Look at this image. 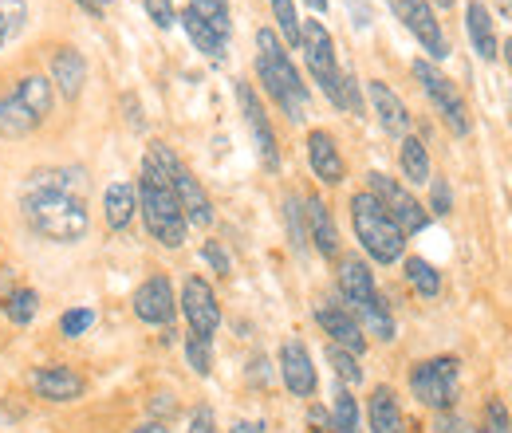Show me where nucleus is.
Returning <instances> with one entry per match:
<instances>
[{
	"label": "nucleus",
	"instance_id": "obj_1",
	"mask_svg": "<svg viewBox=\"0 0 512 433\" xmlns=\"http://www.w3.org/2000/svg\"><path fill=\"white\" fill-rule=\"evenodd\" d=\"M83 189H87V174L75 170V166H56V170H36L24 186V201H20V213H24V225L44 237V241H56V245H75L87 237V201H83Z\"/></svg>",
	"mask_w": 512,
	"mask_h": 433
},
{
	"label": "nucleus",
	"instance_id": "obj_2",
	"mask_svg": "<svg viewBox=\"0 0 512 433\" xmlns=\"http://www.w3.org/2000/svg\"><path fill=\"white\" fill-rule=\"evenodd\" d=\"M134 193H138V209H142V221H146L150 237L166 248L186 245L190 221H186V213H182V205L174 197V186H170V174H166V166L158 162L154 150L142 162V178H138Z\"/></svg>",
	"mask_w": 512,
	"mask_h": 433
},
{
	"label": "nucleus",
	"instance_id": "obj_3",
	"mask_svg": "<svg viewBox=\"0 0 512 433\" xmlns=\"http://www.w3.org/2000/svg\"><path fill=\"white\" fill-rule=\"evenodd\" d=\"M300 52H304V63H308L312 79L323 87V95H327L339 111L363 115L359 83H355L347 71H339V60H335V40H331V32L323 28V20H304V24H300Z\"/></svg>",
	"mask_w": 512,
	"mask_h": 433
},
{
	"label": "nucleus",
	"instance_id": "obj_4",
	"mask_svg": "<svg viewBox=\"0 0 512 433\" xmlns=\"http://www.w3.org/2000/svg\"><path fill=\"white\" fill-rule=\"evenodd\" d=\"M256 75H260L264 91L280 103V111L292 123H300L308 115V87H304L296 63L288 60V52H284V44H280V36L272 28L256 32Z\"/></svg>",
	"mask_w": 512,
	"mask_h": 433
},
{
	"label": "nucleus",
	"instance_id": "obj_5",
	"mask_svg": "<svg viewBox=\"0 0 512 433\" xmlns=\"http://www.w3.org/2000/svg\"><path fill=\"white\" fill-rule=\"evenodd\" d=\"M52 115L48 75H24L0 95V138H24Z\"/></svg>",
	"mask_w": 512,
	"mask_h": 433
},
{
	"label": "nucleus",
	"instance_id": "obj_6",
	"mask_svg": "<svg viewBox=\"0 0 512 433\" xmlns=\"http://www.w3.org/2000/svg\"><path fill=\"white\" fill-rule=\"evenodd\" d=\"M351 225H355V237H359L363 252H367L375 264H394V260H402V252H406V233L390 221V213H386L367 189L351 197Z\"/></svg>",
	"mask_w": 512,
	"mask_h": 433
},
{
	"label": "nucleus",
	"instance_id": "obj_7",
	"mask_svg": "<svg viewBox=\"0 0 512 433\" xmlns=\"http://www.w3.org/2000/svg\"><path fill=\"white\" fill-rule=\"evenodd\" d=\"M410 394H414L426 410L449 414V410L457 406V394H461V363H457L453 355L422 359V363L410 371Z\"/></svg>",
	"mask_w": 512,
	"mask_h": 433
},
{
	"label": "nucleus",
	"instance_id": "obj_8",
	"mask_svg": "<svg viewBox=\"0 0 512 433\" xmlns=\"http://www.w3.org/2000/svg\"><path fill=\"white\" fill-rule=\"evenodd\" d=\"M414 79L422 83L426 99L438 107V115L446 119L449 130H453L457 138H465V134H469V107H465L457 83H453L449 75H442L430 60H414Z\"/></svg>",
	"mask_w": 512,
	"mask_h": 433
},
{
	"label": "nucleus",
	"instance_id": "obj_9",
	"mask_svg": "<svg viewBox=\"0 0 512 433\" xmlns=\"http://www.w3.org/2000/svg\"><path fill=\"white\" fill-rule=\"evenodd\" d=\"M150 150H154V154H158V162L166 166V174H170V186H174V197H178V205H182L186 221H190V225H201V229H209V225H213V201L205 197L201 182H197L190 170L178 162V154H174L170 146L154 142Z\"/></svg>",
	"mask_w": 512,
	"mask_h": 433
},
{
	"label": "nucleus",
	"instance_id": "obj_10",
	"mask_svg": "<svg viewBox=\"0 0 512 433\" xmlns=\"http://www.w3.org/2000/svg\"><path fill=\"white\" fill-rule=\"evenodd\" d=\"M367 178H371L367 193L383 205L386 213H390V221H394L406 237H414V233H422V229L430 225V213L422 209V201H418L414 193H406V186H398V182L386 178V174H367Z\"/></svg>",
	"mask_w": 512,
	"mask_h": 433
},
{
	"label": "nucleus",
	"instance_id": "obj_11",
	"mask_svg": "<svg viewBox=\"0 0 512 433\" xmlns=\"http://www.w3.org/2000/svg\"><path fill=\"white\" fill-rule=\"evenodd\" d=\"M178 304H182V311H186L190 335H201V339L213 343V335H217V327H221V304H217L213 284L201 280V276H186V284H182V300H178Z\"/></svg>",
	"mask_w": 512,
	"mask_h": 433
},
{
	"label": "nucleus",
	"instance_id": "obj_12",
	"mask_svg": "<svg viewBox=\"0 0 512 433\" xmlns=\"http://www.w3.org/2000/svg\"><path fill=\"white\" fill-rule=\"evenodd\" d=\"M394 16L414 32V40L434 56V60H446L449 56V44H446V32L430 8V0H390Z\"/></svg>",
	"mask_w": 512,
	"mask_h": 433
},
{
	"label": "nucleus",
	"instance_id": "obj_13",
	"mask_svg": "<svg viewBox=\"0 0 512 433\" xmlns=\"http://www.w3.org/2000/svg\"><path fill=\"white\" fill-rule=\"evenodd\" d=\"M335 284H339V296L343 304L355 311V319L379 300V284H375V272L363 256H343L339 260V272H335Z\"/></svg>",
	"mask_w": 512,
	"mask_h": 433
},
{
	"label": "nucleus",
	"instance_id": "obj_14",
	"mask_svg": "<svg viewBox=\"0 0 512 433\" xmlns=\"http://www.w3.org/2000/svg\"><path fill=\"white\" fill-rule=\"evenodd\" d=\"M316 323L323 327V335L335 343V347H343V351H351L355 359L367 351V331H363V323L355 319V311L347 308V304H335V300H323L320 308H316Z\"/></svg>",
	"mask_w": 512,
	"mask_h": 433
},
{
	"label": "nucleus",
	"instance_id": "obj_15",
	"mask_svg": "<svg viewBox=\"0 0 512 433\" xmlns=\"http://www.w3.org/2000/svg\"><path fill=\"white\" fill-rule=\"evenodd\" d=\"M130 308H134V315H138L142 323H150V327H170V323H174V311H178L170 276L158 272V276L142 280L138 292H134V300H130Z\"/></svg>",
	"mask_w": 512,
	"mask_h": 433
},
{
	"label": "nucleus",
	"instance_id": "obj_16",
	"mask_svg": "<svg viewBox=\"0 0 512 433\" xmlns=\"http://www.w3.org/2000/svg\"><path fill=\"white\" fill-rule=\"evenodd\" d=\"M237 103H241V111H245V123L253 130L256 138V150H260V162L268 166V170H280V150H276V134H272V123H268V115H264V107H260V99H256V91L245 83V79H237Z\"/></svg>",
	"mask_w": 512,
	"mask_h": 433
},
{
	"label": "nucleus",
	"instance_id": "obj_17",
	"mask_svg": "<svg viewBox=\"0 0 512 433\" xmlns=\"http://www.w3.org/2000/svg\"><path fill=\"white\" fill-rule=\"evenodd\" d=\"M280 378L296 398H312L316 394L320 378H316V367H312V351L300 339H284V347H280Z\"/></svg>",
	"mask_w": 512,
	"mask_h": 433
},
{
	"label": "nucleus",
	"instance_id": "obj_18",
	"mask_svg": "<svg viewBox=\"0 0 512 433\" xmlns=\"http://www.w3.org/2000/svg\"><path fill=\"white\" fill-rule=\"evenodd\" d=\"M28 382H32V394L44 398V402H75V398H83V378L71 367H64V363L36 367Z\"/></svg>",
	"mask_w": 512,
	"mask_h": 433
},
{
	"label": "nucleus",
	"instance_id": "obj_19",
	"mask_svg": "<svg viewBox=\"0 0 512 433\" xmlns=\"http://www.w3.org/2000/svg\"><path fill=\"white\" fill-rule=\"evenodd\" d=\"M308 162H312V170H316V178L323 186H339L347 178V162H343V154H339V146H335V138L327 130L308 134Z\"/></svg>",
	"mask_w": 512,
	"mask_h": 433
},
{
	"label": "nucleus",
	"instance_id": "obj_20",
	"mask_svg": "<svg viewBox=\"0 0 512 433\" xmlns=\"http://www.w3.org/2000/svg\"><path fill=\"white\" fill-rule=\"evenodd\" d=\"M304 221H308V241L316 245L320 256H339V229H335V221H331V209L323 205L320 197H308L304 201Z\"/></svg>",
	"mask_w": 512,
	"mask_h": 433
},
{
	"label": "nucleus",
	"instance_id": "obj_21",
	"mask_svg": "<svg viewBox=\"0 0 512 433\" xmlns=\"http://www.w3.org/2000/svg\"><path fill=\"white\" fill-rule=\"evenodd\" d=\"M367 95H371V103H375V115H379V123H383L386 134H398V138H406V130H410V111H406V103L386 87V83H367Z\"/></svg>",
	"mask_w": 512,
	"mask_h": 433
},
{
	"label": "nucleus",
	"instance_id": "obj_22",
	"mask_svg": "<svg viewBox=\"0 0 512 433\" xmlns=\"http://www.w3.org/2000/svg\"><path fill=\"white\" fill-rule=\"evenodd\" d=\"M367 426H371V433H406L402 406H398L390 386H375L371 390V398H367Z\"/></svg>",
	"mask_w": 512,
	"mask_h": 433
},
{
	"label": "nucleus",
	"instance_id": "obj_23",
	"mask_svg": "<svg viewBox=\"0 0 512 433\" xmlns=\"http://www.w3.org/2000/svg\"><path fill=\"white\" fill-rule=\"evenodd\" d=\"M465 32H469V40H473V48H477L481 60H497L493 16H489V8L481 0H469V8H465Z\"/></svg>",
	"mask_w": 512,
	"mask_h": 433
},
{
	"label": "nucleus",
	"instance_id": "obj_24",
	"mask_svg": "<svg viewBox=\"0 0 512 433\" xmlns=\"http://www.w3.org/2000/svg\"><path fill=\"white\" fill-rule=\"evenodd\" d=\"M83 79H87L83 56H79L75 48H60V52L52 56V83L60 87V95H64V99H79Z\"/></svg>",
	"mask_w": 512,
	"mask_h": 433
},
{
	"label": "nucleus",
	"instance_id": "obj_25",
	"mask_svg": "<svg viewBox=\"0 0 512 433\" xmlns=\"http://www.w3.org/2000/svg\"><path fill=\"white\" fill-rule=\"evenodd\" d=\"M134 209H138V193H134V186H127V182L107 186V193H103V217H107V229L123 233V229L130 225V217H134Z\"/></svg>",
	"mask_w": 512,
	"mask_h": 433
},
{
	"label": "nucleus",
	"instance_id": "obj_26",
	"mask_svg": "<svg viewBox=\"0 0 512 433\" xmlns=\"http://www.w3.org/2000/svg\"><path fill=\"white\" fill-rule=\"evenodd\" d=\"M190 12L197 24H205L213 36H221L225 44H229V36H233V16H229V0H190Z\"/></svg>",
	"mask_w": 512,
	"mask_h": 433
},
{
	"label": "nucleus",
	"instance_id": "obj_27",
	"mask_svg": "<svg viewBox=\"0 0 512 433\" xmlns=\"http://www.w3.org/2000/svg\"><path fill=\"white\" fill-rule=\"evenodd\" d=\"M398 166H402V178L410 186H426L430 182V154L422 146V138H402V150H398Z\"/></svg>",
	"mask_w": 512,
	"mask_h": 433
},
{
	"label": "nucleus",
	"instance_id": "obj_28",
	"mask_svg": "<svg viewBox=\"0 0 512 433\" xmlns=\"http://www.w3.org/2000/svg\"><path fill=\"white\" fill-rule=\"evenodd\" d=\"M402 272H406V284H410L422 300H434V296L442 292V272H438L430 260H422V256H406Z\"/></svg>",
	"mask_w": 512,
	"mask_h": 433
},
{
	"label": "nucleus",
	"instance_id": "obj_29",
	"mask_svg": "<svg viewBox=\"0 0 512 433\" xmlns=\"http://www.w3.org/2000/svg\"><path fill=\"white\" fill-rule=\"evenodd\" d=\"M331 433H359V402L347 386L335 390V402H331Z\"/></svg>",
	"mask_w": 512,
	"mask_h": 433
},
{
	"label": "nucleus",
	"instance_id": "obj_30",
	"mask_svg": "<svg viewBox=\"0 0 512 433\" xmlns=\"http://www.w3.org/2000/svg\"><path fill=\"white\" fill-rule=\"evenodd\" d=\"M36 311H40V296H36V288H16V292H12V300H8V308H4V315H8L16 327H28V323L36 319Z\"/></svg>",
	"mask_w": 512,
	"mask_h": 433
},
{
	"label": "nucleus",
	"instance_id": "obj_31",
	"mask_svg": "<svg viewBox=\"0 0 512 433\" xmlns=\"http://www.w3.org/2000/svg\"><path fill=\"white\" fill-rule=\"evenodd\" d=\"M327 363H331V371L339 374V382H343V386H359V382H363V367H359V359H355L351 351H343V347L327 343Z\"/></svg>",
	"mask_w": 512,
	"mask_h": 433
},
{
	"label": "nucleus",
	"instance_id": "obj_32",
	"mask_svg": "<svg viewBox=\"0 0 512 433\" xmlns=\"http://www.w3.org/2000/svg\"><path fill=\"white\" fill-rule=\"evenodd\" d=\"M24 20H28V4H24V0H0V48H4L12 36H20Z\"/></svg>",
	"mask_w": 512,
	"mask_h": 433
},
{
	"label": "nucleus",
	"instance_id": "obj_33",
	"mask_svg": "<svg viewBox=\"0 0 512 433\" xmlns=\"http://www.w3.org/2000/svg\"><path fill=\"white\" fill-rule=\"evenodd\" d=\"M186 363L193 367V374L213 371V343L201 335H186Z\"/></svg>",
	"mask_w": 512,
	"mask_h": 433
},
{
	"label": "nucleus",
	"instance_id": "obj_34",
	"mask_svg": "<svg viewBox=\"0 0 512 433\" xmlns=\"http://www.w3.org/2000/svg\"><path fill=\"white\" fill-rule=\"evenodd\" d=\"M284 221H288V233H292V245L308 248V221H304V209H300V197H288L284 201Z\"/></svg>",
	"mask_w": 512,
	"mask_h": 433
},
{
	"label": "nucleus",
	"instance_id": "obj_35",
	"mask_svg": "<svg viewBox=\"0 0 512 433\" xmlns=\"http://www.w3.org/2000/svg\"><path fill=\"white\" fill-rule=\"evenodd\" d=\"M268 4H272V16H276V24H280L284 40L300 48V20H296V8H292V0H268Z\"/></svg>",
	"mask_w": 512,
	"mask_h": 433
},
{
	"label": "nucleus",
	"instance_id": "obj_36",
	"mask_svg": "<svg viewBox=\"0 0 512 433\" xmlns=\"http://www.w3.org/2000/svg\"><path fill=\"white\" fill-rule=\"evenodd\" d=\"M91 323H95V311L71 308V311L60 315V335H64V339H79V335H87V331H91Z\"/></svg>",
	"mask_w": 512,
	"mask_h": 433
},
{
	"label": "nucleus",
	"instance_id": "obj_37",
	"mask_svg": "<svg viewBox=\"0 0 512 433\" xmlns=\"http://www.w3.org/2000/svg\"><path fill=\"white\" fill-rule=\"evenodd\" d=\"M481 433H512L509 406H505L501 398H489V402H485V422H481Z\"/></svg>",
	"mask_w": 512,
	"mask_h": 433
},
{
	"label": "nucleus",
	"instance_id": "obj_38",
	"mask_svg": "<svg viewBox=\"0 0 512 433\" xmlns=\"http://www.w3.org/2000/svg\"><path fill=\"white\" fill-rule=\"evenodd\" d=\"M201 260H205V264H209L217 276H229V272H233V264H229V252L217 245V241H205V245H201Z\"/></svg>",
	"mask_w": 512,
	"mask_h": 433
},
{
	"label": "nucleus",
	"instance_id": "obj_39",
	"mask_svg": "<svg viewBox=\"0 0 512 433\" xmlns=\"http://www.w3.org/2000/svg\"><path fill=\"white\" fill-rule=\"evenodd\" d=\"M146 16H150L158 28H174V20H178L174 0H146Z\"/></svg>",
	"mask_w": 512,
	"mask_h": 433
},
{
	"label": "nucleus",
	"instance_id": "obj_40",
	"mask_svg": "<svg viewBox=\"0 0 512 433\" xmlns=\"http://www.w3.org/2000/svg\"><path fill=\"white\" fill-rule=\"evenodd\" d=\"M430 209H434L438 217H446L449 209H453V193H449V182H446V178L430 182Z\"/></svg>",
	"mask_w": 512,
	"mask_h": 433
},
{
	"label": "nucleus",
	"instance_id": "obj_41",
	"mask_svg": "<svg viewBox=\"0 0 512 433\" xmlns=\"http://www.w3.org/2000/svg\"><path fill=\"white\" fill-rule=\"evenodd\" d=\"M190 433H217V418H213V410H209V406H193Z\"/></svg>",
	"mask_w": 512,
	"mask_h": 433
},
{
	"label": "nucleus",
	"instance_id": "obj_42",
	"mask_svg": "<svg viewBox=\"0 0 512 433\" xmlns=\"http://www.w3.org/2000/svg\"><path fill=\"white\" fill-rule=\"evenodd\" d=\"M16 288H20V284H16V272H12L8 264H0V311L8 308V300H12Z\"/></svg>",
	"mask_w": 512,
	"mask_h": 433
},
{
	"label": "nucleus",
	"instance_id": "obj_43",
	"mask_svg": "<svg viewBox=\"0 0 512 433\" xmlns=\"http://www.w3.org/2000/svg\"><path fill=\"white\" fill-rule=\"evenodd\" d=\"M308 426H312V433H331V414L323 406H312L308 410Z\"/></svg>",
	"mask_w": 512,
	"mask_h": 433
},
{
	"label": "nucleus",
	"instance_id": "obj_44",
	"mask_svg": "<svg viewBox=\"0 0 512 433\" xmlns=\"http://www.w3.org/2000/svg\"><path fill=\"white\" fill-rule=\"evenodd\" d=\"M170 394H158V402H150L154 414H178V402H166Z\"/></svg>",
	"mask_w": 512,
	"mask_h": 433
},
{
	"label": "nucleus",
	"instance_id": "obj_45",
	"mask_svg": "<svg viewBox=\"0 0 512 433\" xmlns=\"http://www.w3.org/2000/svg\"><path fill=\"white\" fill-rule=\"evenodd\" d=\"M229 433H264V422H233Z\"/></svg>",
	"mask_w": 512,
	"mask_h": 433
},
{
	"label": "nucleus",
	"instance_id": "obj_46",
	"mask_svg": "<svg viewBox=\"0 0 512 433\" xmlns=\"http://www.w3.org/2000/svg\"><path fill=\"white\" fill-rule=\"evenodd\" d=\"M134 433H170V430H166L162 422H146V426H138Z\"/></svg>",
	"mask_w": 512,
	"mask_h": 433
},
{
	"label": "nucleus",
	"instance_id": "obj_47",
	"mask_svg": "<svg viewBox=\"0 0 512 433\" xmlns=\"http://www.w3.org/2000/svg\"><path fill=\"white\" fill-rule=\"evenodd\" d=\"M87 4H91V12H95V16H99V12H103V8H107V4H111V0H87Z\"/></svg>",
	"mask_w": 512,
	"mask_h": 433
},
{
	"label": "nucleus",
	"instance_id": "obj_48",
	"mask_svg": "<svg viewBox=\"0 0 512 433\" xmlns=\"http://www.w3.org/2000/svg\"><path fill=\"white\" fill-rule=\"evenodd\" d=\"M505 60H509V67H512V36L505 40Z\"/></svg>",
	"mask_w": 512,
	"mask_h": 433
},
{
	"label": "nucleus",
	"instance_id": "obj_49",
	"mask_svg": "<svg viewBox=\"0 0 512 433\" xmlns=\"http://www.w3.org/2000/svg\"><path fill=\"white\" fill-rule=\"evenodd\" d=\"M308 4H312L316 12H323V8H327V0H308Z\"/></svg>",
	"mask_w": 512,
	"mask_h": 433
},
{
	"label": "nucleus",
	"instance_id": "obj_50",
	"mask_svg": "<svg viewBox=\"0 0 512 433\" xmlns=\"http://www.w3.org/2000/svg\"><path fill=\"white\" fill-rule=\"evenodd\" d=\"M434 4H438V8H449V4H453V0H434Z\"/></svg>",
	"mask_w": 512,
	"mask_h": 433
},
{
	"label": "nucleus",
	"instance_id": "obj_51",
	"mask_svg": "<svg viewBox=\"0 0 512 433\" xmlns=\"http://www.w3.org/2000/svg\"><path fill=\"white\" fill-rule=\"evenodd\" d=\"M79 4H83V8H87V12H91V4H87V0H79Z\"/></svg>",
	"mask_w": 512,
	"mask_h": 433
}]
</instances>
